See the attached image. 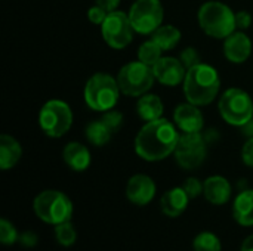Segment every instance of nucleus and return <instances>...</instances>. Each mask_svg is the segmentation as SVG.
Instances as JSON below:
<instances>
[{
  "label": "nucleus",
  "mask_w": 253,
  "mask_h": 251,
  "mask_svg": "<svg viewBox=\"0 0 253 251\" xmlns=\"http://www.w3.org/2000/svg\"><path fill=\"white\" fill-rule=\"evenodd\" d=\"M179 129L175 123L159 118L145 123L135 136V151L145 161H162L172 155L179 142Z\"/></svg>",
  "instance_id": "f257e3e1"
},
{
  "label": "nucleus",
  "mask_w": 253,
  "mask_h": 251,
  "mask_svg": "<svg viewBox=\"0 0 253 251\" xmlns=\"http://www.w3.org/2000/svg\"><path fill=\"white\" fill-rule=\"evenodd\" d=\"M182 86L188 102L197 107H205L212 104L218 96L221 89V78L212 65L200 62L187 70Z\"/></svg>",
  "instance_id": "f03ea898"
},
{
  "label": "nucleus",
  "mask_w": 253,
  "mask_h": 251,
  "mask_svg": "<svg viewBox=\"0 0 253 251\" xmlns=\"http://www.w3.org/2000/svg\"><path fill=\"white\" fill-rule=\"evenodd\" d=\"M197 21L200 28L213 38H227L237 30L236 12L218 0L203 3L199 9Z\"/></svg>",
  "instance_id": "7ed1b4c3"
},
{
  "label": "nucleus",
  "mask_w": 253,
  "mask_h": 251,
  "mask_svg": "<svg viewBox=\"0 0 253 251\" xmlns=\"http://www.w3.org/2000/svg\"><path fill=\"white\" fill-rule=\"evenodd\" d=\"M120 93L117 78L107 72H96L86 81L83 98L92 111L105 112L117 105Z\"/></svg>",
  "instance_id": "20e7f679"
},
{
  "label": "nucleus",
  "mask_w": 253,
  "mask_h": 251,
  "mask_svg": "<svg viewBox=\"0 0 253 251\" xmlns=\"http://www.w3.org/2000/svg\"><path fill=\"white\" fill-rule=\"evenodd\" d=\"M34 213L40 220L49 225H61L71 220L73 203L61 191L49 189L40 192L33 203Z\"/></svg>",
  "instance_id": "39448f33"
},
{
  "label": "nucleus",
  "mask_w": 253,
  "mask_h": 251,
  "mask_svg": "<svg viewBox=\"0 0 253 251\" xmlns=\"http://www.w3.org/2000/svg\"><path fill=\"white\" fill-rule=\"evenodd\" d=\"M219 114L231 126L243 127L253 118V101L251 95L239 87L227 89L219 98Z\"/></svg>",
  "instance_id": "423d86ee"
},
{
  "label": "nucleus",
  "mask_w": 253,
  "mask_h": 251,
  "mask_svg": "<svg viewBox=\"0 0 253 251\" xmlns=\"http://www.w3.org/2000/svg\"><path fill=\"white\" fill-rule=\"evenodd\" d=\"M116 78L120 92L126 96L133 98H139L148 93L156 80L153 68L142 64L141 61H132L123 65Z\"/></svg>",
  "instance_id": "0eeeda50"
},
{
  "label": "nucleus",
  "mask_w": 253,
  "mask_h": 251,
  "mask_svg": "<svg viewBox=\"0 0 253 251\" xmlns=\"http://www.w3.org/2000/svg\"><path fill=\"white\" fill-rule=\"evenodd\" d=\"M39 124L46 136L61 138L73 126V111L67 102L50 99L40 108Z\"/></svg>",
  "instance_id": "6e6552de"
},
{
  "label": "nucleus",
  "mask_w": 253,
  "mask_h": 251,
  "mask_svg": "<svg viewBox=\"0 0 253 251\" xmlns=\"http://www.w3.org/2000/svg\"><path fill=\"white\" fill-rule=\"evenodd\" d=\"M127 15L136 33L153 34L163 25L165 10L160 0H135Z\"/></svg>",
  "instance_id": "1a4fd4ad"
},
{
  "label": "nucleus",
  "mask_w": 253,
  "mask_h": 251,
  "mask_svg": "<svg viewBox=\"0 0 253 251\" xmlns=\"http://www.w3.org/2000/svg\"><path fill=\"white\" fill-rule=\"evenodd\" d=\"M133 27L129 15L122 10H113L101 24V34L104 41L113 49H125L133 38Z\"/></svg>",
  "instance_id": "9d476101"
},
{
  "label": "nucleus",
  "mask_w": 253,
  "mask_h": 251,
  "mask_svg": "<svg viewBox=\"0 0 253 251\" xmlns=\"http://www.w3.org/2000/svg\"><path fill=\"white\" fill-rule=\"evenodd\" d=\"M173 155L182 169H199L208 157V145L202 133H182Z\"/></svg>",
  "instance_id": "9b49d317"
},
{
  "label": "nucleus",
  "mask_w": 253,
  "mask_h": 251,
  "mask_svg": "<svg viewBox=\"0 0 253 251\" xmlns=\"http://www.w3.org/2000/svg\"><path fill=\"white\" fill-rule=\"evenodd\" d=\"M153 72L156 80L168 87H175L185 80L187 68L181 62L179 58L173 56H162L159 62L153 67Z\"/></svg>",
  "instance_id": "f8f14e48"
},
{
  "label": "nucleus",
  "mask_w": 253,
  "mask_h": 251,
  "mask_svg": "<svg viewBox=\"0 0 253 251\" xmlns=\"http://www.w3.org/2000/svg\"><path fill=\"white\" fill-rule=\"evenodd\" d=\"M173 123L182 133H200L205 126V117L197 105L187 101L175 108Z\"/></svg>",
  "instance_id": "ddd939ff"
},
{
  "label": "nucleus",
  "mask_w": 253,
  "mask_h": 251,
  "mask_svg": "<svg viewBox=\"0 0 253 251\" xmlns=\"http://www.w3.org/2000/svg\"><path fill=\"white\" fill-rule=\"evenodd\" d=\"M156 195V183L147 175H135L127 180L126 197L136 206H147Z\"/></svg>",
  "instance_id": "4468645a"
},
{
  "label": "nucleus",
  "mask_w": 253,
  "mask_h": 251,
  "mask_svg": "<svg viewBox=\"0 0 253 251\" xmlns=\"http://www.w3.org/2000/svg\"><path fill=\"white\" fill-rule=\"evenodd\" d=\"M224 55L233 64H243L252 55V40L243 31H234L224 38Z\"/></svg>",
  "instance_id": "2eb2a0df"
},
{
  "label": "nucleus",
  "mask_w": 253,
  "mask_h": 251,
  "mask_svg": "<svg viewBox=\"0 0 253 251\" xmlns=\"http://www.w3.org/2000/svg\"><path fill=\"white\" fill-rule=\"evenodd\" d=\"M203 194L206 200L215 206H222L228 203V200L231 198V185L222 176H211L203 182Z\"/></svg>",
  "instance_id": "dca6fc26"
},
{
  "label": "nucleus",
  "mask_w": 253,
  "mask_h": 251,
  "mask_svg": "<svg viewBox=\"0 0 253 251\" xmlns=\"http://www.w3.org/2000/svg\"><path fill=\"white\" fill-rule=\"evenodd\" d=\"M62 158L65 164L74 172H84L90 166V152L80 142H70L62 151Z\"/></svg>",
  "instance_id": "f3484780"
},
{
  "label": "nucleus",
  "mask_w": 253,
  "mask_h": 251,
  "mask_svg": "<svg viewBox=\"0 0 253 251\" xmlns=\"http://www.w3.org/2000/svg\"><path fill=\"white\" fill-rule=\"evenodd\" d=\"M188 201H190V197L187 195L184 188H172L162 197L160 207H162L163 215L169 217H178L185 212Z\"/></svg>",
  "instance_id": "a211bd4d"
},
{
  "label": "nucleus",
  "mask_w": 253,
  "mask_h": 251,
  "mask_svg": "<svg viewBox=\"0 0 253 251\" xmlns=\"http://www.w3.org/2000/svg\"><path fill=\"white\" fill-rule=\"evenodd\" d=\"M22 155L21 143L10 135L0 136V169L9 170L18 164Z\"/></svg>",
  "instance_id": "6ab92c4d"
},
{
  "label": "nucleus",
  "mask_w": 253,
  "mask_h": 251,
  "mask_svg": "<svg viewBox=\"0 0 253 251\" xmlns=\"http://www.w3.org/2000/svg\"><path fill=\"white\" fill-rule=\"evenodd\" d=\"M233 216L239 225L253 226V189H245L236 197Z\"/></svg>",
  "instance_id": "aec40b11"
},
{
  "label": "nucleus",
  "mask_w": 253,
  "mask_h": 251,
  "mask_svg": "<svg viewBox=\"0 0 253 251\" xmlns=\"http://www.w3.org/2000/svg\"><path fill=\"white\" fill-rule=\"evenodd\" d=\"M163 111H165L163 102L157 95L145 93V95L139 96L138 104H136V112H138L139 118L144 120V123L162 118Z\"/></svg>",
  "instance_id": "412c9836"
},
{
  "label": "nucleus",
  "mask_w": 253,
  "mask_h": 251,
  "mask_svg": "<svg viewBox=\"0 0 253 251\" xmlns=\"http://www.w3.org/2000/svg\"><path fill=\"white\" fill-rule=\"evenodd\" d=\"M151 38L163 49V52H166L175 49V46L181 41V31L175 25L166 24V25H160L151 34Z\"/></svg>",
  "instance_id": "4be33fe9"
},
{
  "label": "nucleus",
  "mask_w": 253,
  "mask_h": 251,
  "mask_svg": "<svg viewBox=\"0 0 253 251\" xmlns=\"http://www.w3.org/2000/svg\"><path fill=\"white\" fill-rule=\"evenodd\" d=\"M84 135H86V139L93 146H104L110 142L113 132L108 129V126L102 120H96V121H90L86 126Z\"/></svg>",
  "instance_id": "5701e85b"
},
{
  "label": "nucleus",
  "mask_w": 253,
  "mask_h": 251,
  "mask_svg": "<svg viewBox=\"0 0 253 251\" xmlns=\"http://www.w3.org/2000/svg\"><path fill=\"white\" fill-rule=\"evenodd\" d=\"M162 53H163V49L153 38H150V40L144 41L139 46V49H138V61H141L142 64L153 68L159 62V59L163 56Z\"/></svg>",
  "instance_id": "b1692460"
},
{
  "label": "nucleus",
  "mask_w": 253,
  "mask_h": 251,
  "mask_svg": "<svg viewBox=\"0 0 253 251\" xmlns=\"http://www.w3.org/2000/svg\"><path fill=\"white\" fill-rule=\"evenodd\" d=\"M194 251H221V241L219 238L212 232H202L194 238L193 243Z\"/></svg>",
  "instance_id": "393cba45"
},
{
  "label": "nucleus",
  "mask_w": 253,
  "mask_h": 251,
  "mask_svg": "<svg viewBox=\"0 0 253 251\" xmlns=\"http://www.w3.org/2000/svg\"><path fill=\"white\" fill-rule=\"evenodd\" d=\"M55 238L62 247H71L77 240V234H76V229L71 225V222L56 225L55 226Z\"/></svg>",
  "instance_id": "a878e982"
},
{
  "label": "nucleus",
  "mask_w": 253,
  "mask_h": 251,
  "mask_svg": "<svg viewBox=\"0 0 253 251\" xmlns=\"http://www.w3.org/2000/svg\"><path fill=\"white\" fill-rule=\"evenodd\" d=\"M19 235L15 229V226L7 220V219H1L0 220V240L4 246H12L18 241Z\"/></svg>",
  "instance_id": "bb28decb"
},
{
  "label": "nucleus",
  "mask_w": 253,
  "mask_h": 251,
  "mask_svg": "<svg viewBox=\"0 0 253 251\" xmlns=\"http://www.w3.org/2000/svg\"><path fill=\"white\" fill-rule=\"evenodd\" d=\"M101 120L108 126V129L114 133L117 132L122 126H123V114L120 111H116V109H110V111H105L101 117Z\"/></svg>",
  "instance_id": "cd10ccee"
},
{
  "label": "nucleus",
  "mask_w": 253,
  "mask_h": 251,
  "mask_svg": "<svg viewBox=\"0 0 253 251\" xmlns=\"http://www.w3.org/2000/svg\"><path fill=\"white\" fill-rule=\"evenodd\" d=\"M179 59H181V62L184 64V67H185L187 70L202 62L200 53L197 52L196 47H185V49L181 52Z\"/></svg>",
  "instance_id": "c85d7f7f"
},
{
  "label": "nucleus",
  "mask_w": 253,
  "mask_h": 251,
  "mask_svg": "<svg viewBox=\"0 0 253 251\" xmlns=\"http://www.w3.org/2000/svg\"><path fill=\"white\" fill-rule=\"evenodd\" d=\"M182 188H184V191L187 192V195L190 197V200H193V198H197V197L203 192L205 185H203L197 178H188V179L184 182Z\"/></svg>",
  "instance_id": "c756f323"
},
{
  "label": "nucleus",
  "mask_w": 253,
  "mask_h": 251,
  "mask_svg": "<svg viewBox=\"0 0 253 251\" xmlns=\"http://www.w3.org/2000/svg\"><path fill=\"white\" fill-rule=\"evenodd\" d=\"M108 13H110V12H107L104 7H101L99 4H95V6L89 7V10H87V18H89V21H90L92 24L101 25V24L105 21V18H107Z\"/></svg>",
  "instance_id": "7c9ffc66"
},
{
  "label": "nucleus",
  "mask_w": 253,
  "mask_h": 251,
  "mask_svg": "<svg viewBox=\"0 0 253 251\" xmlns=\"http://www.w3.org/2000/svg\"><path fill=\"white\" fill-rule=\"evenodd\" d=\"M236 25L240 31L248 30L252 25V15L248 10H239L236 13Z\"/></svg>",
  "instance_id": "2f4dec72"
},
{
  "label": "nucleus",
  "mask_w": 253,
  "mask_h": 251,
  "mask_svg": "<svg viewBox=\"0 0 253 251\" xmlns=\"http://www.w3.org/2000/svg\"><path fill=\"white\" fill-rule=\"evenodd\" d=\"M242 158L246 166L253 167V136L245 142V145L242 148Z\"/></svg>",
  "instance_id": "473e14b6"
},
{
  "label": "nucleus",
  "mask_w": 253,
  "mask_h": 251,
  "mask_svg": "<svg viewBox=\"0 0 253 251\" xmlns=\"http://www.w3.org/2000/svg\"><path fill=\"white\" fill-rule=\"evenodd\" d=\"M18 241H19V244L24 246V247H34V246L37 244L39 238H37V235H36L33 231H25V232H22V234L19 235Z\"/></svg>",
  "instance_id": "72a5a7b5"
},
{
  "label": "nucleus",
  "mask_w": 253,
  "mask_h": 251,
  "mask_svg": "<svg viewBox=\"0 0 253 251\" xmlns=\"http://www.w3.org/2000/svg\"><path fill=\"white\" fill-rule=\"evenodd\" d=\"M96 4L104 7L107 12H113V10H117L120 0H96Z\"/></svg>",
  "instance_id": "f704fd0d"
},
{
  "label": "nucleus",
  "mask_w": 253,
  "mask_h": 251,
  "mask_svg": "<svg viewBox=\"0 0 253 251\" xmlns=\"http://www.w3.org/2000/svg\"><path fill=\"white\" fill-rule=\"evenodd\" d=\"M240 251H253V235H249L243 244H242V250Z\"/></svg>",
  "instance_id": "c9c22d12"
}]
</instances>
